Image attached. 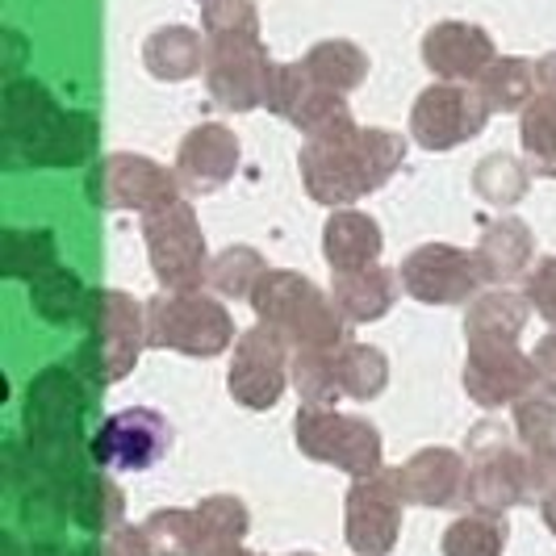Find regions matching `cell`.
I'll return each mask as SVG.
<instances>
[{
  "label": "cell",
  "mask_w": 556,
  "mask_h": 556,
  "mask_svg": "<svg viewBox=\"0 0 556 556\" xmlns=\"http://www.w3.org/2000/svg\"><path fill=\"white\" fill-rule=\"evenodd\" d=\"M402 142L390 135H331L314 142L302 155L309 193L318 201H352L361 193H372L393 167L402 164Z\"/></svg>",
  "instance_id": "1"
},
{
  "label": "cell",
  "mask_w": 556,
  "mask_h": 556,
  "mask_svg": "<svg viewBox=\"0 0 556 556\" xmlns=\"http://www.w3.org/2000/svg\"><path fill=\"white\" fill-rule=\"evenodd\" d=\"M255 309L264 323L293 334L306 348H331L339 339V318L314 293V285L293 273H264L255 285Z\"/></svg>",
  "instance_id": "2"
},
{
  "label": "cell",
  "mask_w": 556,
  "mask_h": 556,
  "mask_svg": "<svg viewBox=\"0 0 556 556\" xmlns=\"http://www.w3.org/2000/svg\"><path fill=\"white\" fill-rule=\"evenodd\" d=\"M151 343L176 348L189 356H214L230 343V318L218 302H205L193 293L151 302Z\"/></svg>",
  "instance_id": "3"
},
{
  "label": "cell",
  "mask_w": 556,
  "mask_h": 556,
  "mask_svg": "<svg viewBox=\"0 0 556 556\" xmlns=\"http://www.w3.org/2000/svg\"><path fill=\"white\" fill-rule=\"evenodd\" d=\"M147 243L155 255V273L167 289H197L201 285V268H205V239L193 223L189 205H164L147 218Z\"/></svg>",
  "instance_id": "4"
},
{
  "label": "cell",
  "mask_w": 556,
  "mask_h": 556,
  "mask_svg": "<svg viewBox=\"0 0 556 556\" xmlns=\"http://www.w3.org/2000/svg\"><path fill=\"white\" fill-rule=\"evenodd\" d=\"M298 444L306 447L314 460L339 465V469L356 477H368L381 465V435L361 418L309 410V415L298 418Z\"/></svg>",
  "instance_id": "5"
},
{
  "label": "cell",
  "mask_w": 556,
  "mask_h": 556,
  "mask_svg": "<svg viewBox=\"0 0 556 556\" xmlns=\"http://www.w3.org/2000/svg\"><path fill=\"white\" fill-rule=\"evenodd\" d=\"M139 306L122 293H97L92 298V343L84 348L92 377L97 381H117L130 364L139 361Z\"/></svg>",
  "instance_id": "6"
},
{
  "label": "cell",
  "mask_w": 556,
  "mask_h": 556,
  "mask_svg": "<svg viewBox=\"0 0 556 556\" xmlns=\"http://www.w3.org/2000/svg\"><path fill=\"white\" fill-rule=\"evenodd\" d=\"M167 440H172V431L155 410H122L97 431L92 460L105 469H147L160 460Z\"/></svg>",
  "instance_id": "7"
},
{
  "label": "cell",
  "mask_w": 556,
  "mask_h": 556,
  "mask_svg": "<svg viewBox=\"0 0 556 556\" xmlns=\"http://www.w3.org/2000/svg\"><path fill=\"white\" fill-rule=\"evenodd\" d=\"M481 280L485 273H481L477 255H465L456 248H418L402 268V285L418 302H440V306L469 298Z\"/></svg>",
  "instance_id": "8"
},
{
  "label": "cell",
  "mask_w": 556,
  "mask_h": 556,
  "mask_svg": "<svg viewBox=\"0 0 556 556\" xmlns=\"http://www.w3.org/2000/svg\"><path fill=\"white\" fill-rule=\"evenodd\" d=\"M397 477H364L361 485L348 498V540L352 548L364 556H386L397 540V523H402V502L393 490Z\"/></svg>",
  "instance_id": "9"
},
{
  "label": "cell",
  "mask_w": 556,
  "mask_h": 556,
  "mask_svg": "<svg viewBox=\"0 0 556 556\" xmlns=\"http://www.w3.org/2000/svg\"><path fill=\"white\" fill-rule=\"evenodd\" d=\"M280 390H285V348L268 327L251 331L239 339V356L230 368V393L243 406H277Z\"/></svg>",
  "instance_id": "10"
},
{
  "label": "cell",
  "mask_w": 556,
  "mask_h": 556,
  "mask_svg": "<svg viewBox=\"0 0 556 556\" xmlns=\"http://www.w3.org/2000/svg\"><path fill=\"white\" fill-rule=\"evenodd\" d=\"M97 201L105 205H139V210H164L176 197V180L164 167H155L151 160H135V155H117L97 172L92 180Z\"/></svg>",
  "instance_id": "11"
},
{
  "label": "cell",
  "mask_w": 556,
  "mask_h": 556,
  "mask_svg": "<svg viewBox=\"0 0 556 556\" xmlns=\"http://www.w3.org/2000/svg\"><path fill=\"white\" fill-rule=\"evenodd\" d=\"M481 117H485V105L473 101V97H465V92H431V97H422L415 110V135L422 147H431V151H444V147H456L460 139H469L481 130Z\"/></svg>",
  "instance_id": "12"
},
{
  "label": "cell",
  "mask_w": 556,
  "mask_h": 556,
  "mask_svg": "<svg viewBox=\"0 0 556 556\" xmlns=\"http://www.w3.org/2000/svg\"><path fill=\"white\" fill-rule=\"evenodd\" d=\"M535 381V364H528L515 348H473L465 386L481 406H502L523 397Z\"/></svg>",
  "instance_id": "13"
},
{
  "label": "cell",
  "mask_w": 556,
  "mask_h": 556,
  "mask_svg": "<svg viewBox=\"0 0 556 556\" xmlns=\"http://www.w3.org/2000/svg\"><path fill=\"white\" fill-rule=\"evenodd\" d=\"M397 485H402L406 498L422 502V506H452L469 490V469L460 465L456 452L431 447V452H418L415 460L397 473Z\"/></svg>",
  "instance_id": "14"
},
{
  "label": "cell",
  "mask_w": 556,
  "mask_h": 556,
  "mask_svg": "<svg viewBox=\"0 0 556 556\" xmlns=\"http://www.w3.org/2000/svg\"><path fill=\"white\" fill-rule=\"evenodd\" d=\"M239 164V142L230 139L226 130L210 126V130H197L189 135V142L180 147V180L193 189V193H210L218 189L226 176Z\"/></svg>",
  "instance_id": "15"
},
{
  "label": "cell",
  "mask_w": 556,
  "mask_h": 556,
  "mask_svg": "<svg viewBox=\"0 0 556 556\" xmlns=\"http://www.w3.org/2000/svg\"><path fill=\"white\" fill-rule=\"evenodd\" d=\"M528 490V469L519 460V452L502 444L494 452H477V469L469 473V494L481 510H502V506H515L523 502Z\"/></svg>",
  "instance_id": "16"
},
{
  "label": "cell",
  "mask_w": 556,
  "mask_h": 556,
  "mask_svg": "<svg viewBox=\"0 0 556 556\" xmlns=\"http://www.w3.org/2000/svg\"><path fill=\"white\" fill-rule=\"evenodd\" d=\"M381 251V230L364 214H334L327 226V260L334 273H361Z\"/></svg>",
  "instance_id": "17"
},
{
  "label": "cell",
  "mask_w": 556,
  "mask_h": 556,
  "mask_svg": "<svg viewBox=\"0 0 556 556\" xmlns=\"http://www.w3.org/2000/svg\"><path fill=\"white\" fill-rule=\"evenodd\" d=\"M393 302V277L386 268H361V273H339V285H334V306L343 309L348 318H377L386 314Z\"/></svg>",
  "instance_id": "18"
},
{
  "label": "cell",
  "mask_w": 556,
  "mask_h": 556,
  "mask_svg": "<svg viewBox=\"0 0 556 556\" xmlns=\"http://www.w3.org/2000/svg\"><path fill=\"white\" fill-rule=\"evenodd\" d=\"M523 302L510 293H490L473 306V323H469V339L473 348H515V334L523 327Z\"/></svg>",
  "instance_id": "19"
},
{
  "label": "cell",
  "mask_w": 556,
  "mask_h": 556,
  "mask_svg": "<svg viewBox=\"0 0 556 556\" xmlns=\"http://www.w3.org/2000/svg\"><path fill=\"white\" fill-rule=\"evenodd\" d=\"M528 255H531V235L519 223L506 218V223H498L485 235V243L477 251V264H481L485 280H506L528 264Z\"/></svg>",
  "instance_id": "20"
},
{
  "label": "cell",
  "mask_w": 556,
  "mask_h": 556,
  "mask_svg": "<svg viewBox=\"0 0 556 556\" xmlns=\"http://www.w3.org/2000/svg\"><path fill=\"white\" fill-rule=\"evenodd\" d=\"M506 544V523L490 515H469L444 535V556H498Z\"/></svg>",
  "instance_id": "21"
},
{
  "label": "cell",
  "mask_w": 556,
  "mask_h": 556,
  "mask_svg": "<svg viewBox=\"0 0 556 556\" xmlns=\"http://www.w3.org/2000/svg\"><path fill=\"white\" fill-rule=\"evenodd\" d=\"M151 548L160 556H193L201 544H205V535H201V519H197V510H167V515H151Z\"/></svg>",
  "instance_id": "22"
},
{
  "label": "cell",
  "mask_w": 556,
  "mask_h": 556,
  "mask_svg": "<svg viewBox=\"0 0 556 556\" xmlns=\"http://www.w3.org/2000/svg\"><path fill=\"white\" fill-rule=\"evenodd\" d=\"M334 368H339V390L352 397H372L386 386V361L372 348H343L334 356Z\"/></svg>",
  "instance_id": "23"
},
{
  "label": "cell",
  "mask_w": 556,
  "mask_h": 556,
  "mask_svg": "<svg viewBox=\"0 0 556 556\" xmlns=\"http://www.w3.org/2000/svg\"><path fill=\"white\" fill-rule=\"evenodd\" d=\"M80 306V280L67 268H47L42 277H34V309L51 323H63L72 318Z\"/></svg>",
  "instance_id": "24"
},
{
  "label": "cell",
  "mask_w": 556,
  "mask_h": 556,
  "mask_svg": "<svg viewBox=\"0 0 556 556\" xmlns=\"http://www.w3.org/2000/svg\"><path fill=\"white\" fill-rule=\"evenodd\" d=\"M76 519L92 531H105L122 519V498H117V490L105 477L80 481V490H76Z\"/></svg>",
  "instance_id": "25"
},
{
  "label": "cell",
  "mask_w": 556,
  "mask_h": 556,
  "mask_svg": "<svg viewBox=\"0 0 556 556\" xmlns=\"http://www.w3.org/2000/svg\"><path fill=\"white\" fill-rule=\"evenodd\" d=\"M523 147L535 160V172L556 176V101H540L523 122Z\"/></svg>",
  "instance_id": "26"
},
{
  "label": "cell",
  "mask_w": 556,
  "mask_h": 556,
  "mask_svg": "<svg viewBox=\"0 0 556 556\" xmlns=\"http://www.w3.org/2000/svg\"><path fill=\"white\" fill-rule=\"evenodd\" d=\"M528 185V172L515 164V160H485L481 172H477V189L485 201H515Z\"/></svg>",
  "instance_id": "27"
},
{
  "label": "cell",
  "mask_w": 556,
  "mask_h": 556,
  "mask_svg": "<svg viewBox=\"0 0 556 556\" xmlns=\"http://www.w3.org/2000/svg\"><path fill=\"white\" fill-rule=\"evenodd\" d=\"M264 277V264L255 260V251L248 248H239V251H226L223 260L214 264V285L223 289V293H248L251 289V280H260Z\"/></svg>",
  "instance_id": "28"
},
{
  "label": "cell",
  "mask_w": 556,
  "mask_h": 556,
  "mask_svg": "<svg viewBox=\"0 0 556 556\" xmlns=\"http://www.w3.org/2000/svg\"><path fill=\"white\" fill-rule=\"evenodd\" d=\"M531 302H535V309L548 323H556V260H544L535 268V277H531Z\"/></svg>",
  "instance_id": "29"
},
{
  "label": "cell",
  "mask_w": 556,
  "mask_h": 556,
  "mask_svg": "<svg viewBox=\"0 0 556 556\" xmlns=\"http://www.w3.org/2000/svg\"><path fill=\"white\" fill-rule=\"evenodd\" d=\"M151 535L147 531H117L105 548H97V553L88 556H151Z\"/></svg>",
  "instance_id": "30"
},
{
  "label": "cell",
  "mask_w": 556,
  "mask_h": 556,
  "mask_svg": "<svg viewBox=\"0 0 556 556\" xmlns=\"http://www.w3.org/2000/svg\"><path fill=\"white\" fill-rule=\"evenodd\" d=\"M535 364H540V377H544V381L553 386V393H556V334L540 343V352H535Z\"/></svg>",
  "instance_id": "31"
},
{
  "label": "cell",
  "mask_w": 556,
  "mask_h": 556,
  "mask_svg": "<svg viewBox=\"0 0 556 556\" xmlns=\"http://www.w3.org/2000/svg\"><path fill=\"white\" fill-rule=\"evenodd\" d=\"M544 519H548V523H553V531H556V494L544 502Z\"/></svg>",
  "instance_id": "32"
},
{
  "label": "cell",
  "mask_w": 556,
  "mask_h": 556,
  "mask_svg": "<svg viewBox=\"0 0 556 556\" xmlns=\"http://www.w3.org/2000/svg\"><path fill=\"white\" fill-rule=\"evenodd\" d=\"M210 556H248V553H239V548H230V544H226V548H214Z\"/></svg>",
  "instance_id": "33"
},
{
  "label": "cell",
  "mask_w": 556,
  "mask_h": 556,
  "mask_svg": "<svg viewBox=\"0 0 556 556\" xmlns=\"http://www.w3.org/2000/svg\"><path fill=\"white\" fill-rule=\"evenodd\" d=\"M34 556H63V553H55V548H42V553H34Z\"/></svg>",
  "instance_id": "34"
},
{
  "label": "cell",
  "mask_w": 556,
  "mask_h": 556,
  "mask_svg": "<svg viewBox=\"0 0 556 556\" xmlns=\"http://www.w3.org/2000/svg\"><path fill=\"white\" fill-rule=\"evenodd\" d=\"M302 556H309V553H302Z\"/></svg>",
  "instance_id": "35"
}]
</instances>
